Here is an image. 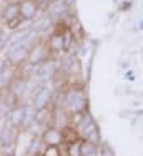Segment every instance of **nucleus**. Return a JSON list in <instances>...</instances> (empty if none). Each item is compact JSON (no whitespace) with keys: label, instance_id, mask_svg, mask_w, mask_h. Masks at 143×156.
Returning <instances> with one entry per match:
<instances>
[{"label":"nucleus","instance_id":"obj_13","mask_svg":"<svg viewBox=\"0 0 143 156\" xmlns=\"http://www.w3.org/2000/svg\"><path fill=\"white\" fill-rule=\"evenodd\" d=\"M62 138H63V143H67V144H70V143H73V141H77V140H82L80 138V135H78V131L73 128V126H63L62 129Z\"/></svg>","mask_w":143,"mask_h":156},{"label":"nucleus","instance_id":"obj_12","mask_svg":"<svg viewBox=\"0 0 143 156\" xmlns=\"http://www.w3.org/2000/svg\"><path fill=\"white\" fill-rule=\"evenodd\" d=\"M80 156H100L98 144L92 143V141H86V140H82V144H80Z\"/></svg>","mask_w":143,"mask_h":156},{"label":"nucleus","instance_id":"obj_6","mask_svg":"<svg viewBox=\"0 0 143 156\" xmlns=\"http://www.w3.org/2000/svg\"><path fill=\"white\" fill-rule=\"evenodd\" d=\"M24 118H25V106L22 103V105H15L9 110V113H7V123L10 126H13L15 129H18L24 126Z\"/></svg>","mask_w":143,"mask_h":156},{"label":"nucleus","instance_id":"obj_19","mask_svg":"<svg viewBox=\"0 0 143 156\" xmlns=\"http://www.w3.org/2000/svg\"><path fill=\"white\" fill-rule=\"evenodd\" d=\"M35 156H42V154H35Z\"/></svg>","mask_w":143,"mask_h":156},{"label":"nucleus","instance_id":"obj_5","mask_svg":"<svg viewBox=\"0 0 143 156\" xmlns=\"http://www.w3.org/2000/svg\"><path fill=\"white\" fill-rule=\"evenodd\" d=\"M38 9L40 7L35 0H18V12H20V17L25 22L33 20L38 13Z\"/></svg>","mask_w":143,"mask_h":156},{"label":"nucleus","instance_id":"obj_18","mask_svg":"<svg viewBox=\"0 0 143 156\" xmlns=\"http://www.w3.org/2000/svg\"><path fill=\"white\" fill-rule=\"evenodd\" d=\"M127 78H128V80H133V75H131V72L127 73Z\"/></svg>","mask_w":143,"mask_h":156},{"label":"nucleus","instance_id":"obj_14","mask_svg":"<svg viewBox=\"0 0 143 156\" xmlns=\"http://www.w3.org/2000/svg\"><path fill=\"white\" fill-rule=\"evenodd\" d=\"M80 144H82V140H77V141H73V143L67 144L68 156H80Z\"/></svg>","mask_w":143,"mask_h":156},{"label":"nucleus","instance_id":"obj_7","mask_svg":"<svg viewBox=\"0 0 143 156\" xmlns=\"http://www.w3.org/2000/svg\"><path fill=\"white\" fill-rule=\"evenodd\" d=\"M40 138H42L45 146H62V144H63L62 131H60V128H55V126L47 128L42 133V136H40Z\"/></svg>","mask_w":143,"mask_h":156},{"label":"nucleus","instance_id":"obj_15","mask_svg":"<svg viewBox=\"0 0 143 156\" xmlns=\"http://www.w3.org/2000/svg\"><path fill=\"white\" fill-rule=\"evenodd\" d=\"M42 156H62L60 146H43Z\"/></svg>","mask_w":143,"mask_h":156},{"label":"nucleus","instance_id":"obj_17","mask_svg":"<svg viewBox=\"0 0 143 156\" xmlns=\"http://www.w3.org/2000/svg\"><path fill=\"white\" fill-rule=\"evenodd\" d=\"M3 43H5V37H3V32L0 30V47H3Z\"/></svg>","mask_w":143,"mask_h":156},{"label":"nucleus","instance_id":"obj_2","mask_svg":"<svg viewBox=\"0 0 143 156\" xmlns=\"http://www.w3.org/2000/svg\"><path fill=\"white\" fill-rule=\"evenodd\" d=\"M28 50L30 48L25 45V43H20V45H15L12 48L7 50V62L12 66H20L24 63H27V57H28Z\"/></svg>","mask_w":143,"mask_h":156},{"label":"nucleus","instance_id":"obj_8","mask_svg":"<svg viewBox=\"0 0 143 156\" xmlns=\"http://www.w3.org/2000/svg\"><path fill=\"white\" fill-rule=\"evenodd\" d=\"M20 17L18 12V2H7L0 10V20L3 22V25H9L10 22H13L15 18Z\"/></svg>","mask_w":143,"mask_h":156},{"label":"nucleus","instance_id":"obj_9","mask_svg":"<svg viewBox=\"0 0 143 156\" xmlns=\"http://www.w3.org/2000/svg\"><path fill=\"white\" fill-rule=\"evenodd\" d=\"M47 50L52 53H60L65 50V42H63V33H52L47 42Z\"/></svg>","mask_w":143,"mask_h":156},{"label":"nucleus","instance_id":"obj_10","mask_svg":"<svg viewBox=\"0 0 143 156\" xmlns=\"http://www.w3.org/2000/svg\"><path fill=\"white\" fill-rule=\"evenodd\" d=\"M53 120V110L50 106H45V108H40L35 111V125L38 126H45Z\"/></svg>","mask_w":143,"mask_h":156},{"label":"nucleus","instance_id":"obj_3","mask_svg":"<svg viewBox=\"0 0 143 156\" xmlns=\"http://www.w3.org/2000/svg\"><path fill=\"white\" fill-rule=\"evenodd\" d=\"M48 58V51H47V45L37 42L35 45L28 50V57H27V63L30 66H37L42 62H45Z\"/></svg>","mask_w":143,"mask_h":156},{"label":"nucleus","instance_id":"obj_4","mask_svg":"<svg viewBox=\"0 0 143 156\" xmlns=\"http://www.w3.org/2000/svg\"><path fill=\"white\" fill-rule=\"evenodd\" d=\"M35 72H37V76H38V80L42 81V83H47L48 80H52V78L55 76V73H57V65H55L53 60H45L42 62L40 65L35 66Z\"/></svg>","mask_w":143,"mask_h":156},{"label":"nucleus","instance_id":"obj_1","mask_svg":"<svg viewBox=\"0 0 143 156\" xmlns=\"http://www.w3.org/2000/svg\"><path fill=\"white\" fill-rule=\"evenodd\" d=\"M52 93L53 90L48 88L47 83H42L37 90H33V95H32V105L35 106V110H40V108H45V106H50L52 103Z\"/></svg>","mask_w":143,"mask_h":156},{"label":"nucleus","instance_id":"obj_11","mask_svg":"<svg viewBox=\"0 0 143 156\" xmlns=\"http://www.w3.org/2000/svg\"><path fill=\"white\" fill-rule=\"evenodd\" d=\"M25 106V118H24V126H22V129H28L32 128V125H35V106L32 105V103H24Z\"/></svg>","mask_w":143,"mask_h":156},{"label":"nucleus","instance_id":"obj_16","mask_svg":"<svg viewBox=\"0 0 143 156\" xmlns=\"http://www.w3.org/2000/svg\"><path fill=\"white\" fill-rule=\"evenodd\" d=\"M37 3H38V7H43V5H47V3H50L52 0H35Z\"/></svg>","mask_w":143,"mask_h":156}]
</instances>
